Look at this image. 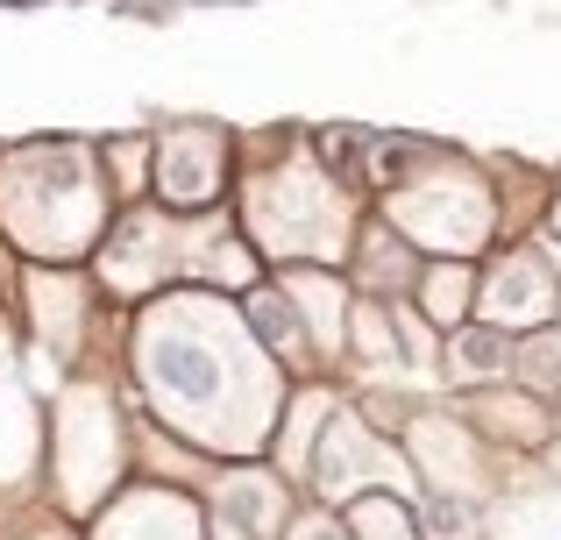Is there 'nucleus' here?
<instances>
[{
  "mask_svg": "<svg viewBox=\"0 0 561 540\" xmlns=\"http://www.w3.org/2000/svg\"><path fill=\"white\" fill-rule=\"evenodd\" d=\"M136 363L150 399L179 420L185 434L220 448H242L249 427L228 413L234 399H249V384H263V363L242 348V328L228 320L220 299H164L150 306L136 334Z\"/></svg>",
  "mask_w": 561,
  "mask_h": 540,
  "instance_id": "nucleus-1",
  "label": "nucleus"
},
{
  "mask_svg": "<svg viewBox=\"0 0 561 540\" xmlns=\"http://www.w3.org/2000/svg\"><path fill=\"white\" fill-rule=\"evenodd\" d=\"M0 221L43 264H71L100 242L107 228V179L85 150L71 142H36L14 150L0 171Z\"/></svg>",
  "mask_w": 561,
  "mask_h": 540,
  "instance_id": "nucleus-2",
  "label": "nucleus"
},
{
  "mask_svg": "<svg viewBox=\"0 0 561 540\" xmlns=\"http://www.w3.org/2000/svg\"><path fill=\"white\" fill-rule=\"evenodd\" d=\"M391 214H398V228H405L412 242H426V250H448V256L477 250L483 228H491V199H483L477 185L462 179V171H448V179H434V185H412V193H398Z\"/></svg>",
  "mask_w": 561,
  "mask_h": 540,
  "instance_id": "nucleus-3",
  "label": "nucleus"
},
{
  "mask_svg": "<svg viewBox=\"0 0 561 540\" xmlns=\"http://www.w3.org/2000/svg\"><path fill=\"white\" fill-rule=\"evenodd\" d=\"M256 228L277 242V250H328L334 228H342V207H334V193H328L320 179H306V171H285V179L263 185Z\"/></svg>",
  "mask_w": 561,
  "mask_h": 540,
  "instance_id": "nucleus-4",
  "label": "nucleus"
},
{
  "mask_svg": "<svg viewBox=\"0 0 561 540\" xmlns=\"http://www.w3.org/2000/svg\"><path fill=\"white\" fill-rule=\"evenodd\" d=\"M228 185V142L214 128H171L157 142V193H164L171 214H199L220 199Z\"/></svg>",
  "mask_w": 561,
  "mask_h": 540,
  "instance_id": "nucleus-5",
  "label": "nucleus"
},
{
  "mask_svg": "<svg viewBox=\"0 0 561 540\" xmlns=\"http://www.w3.org/2000/svg\"><path fill=\"white\" fill-rule=\"evenodd\" d=\"M483 313L497 320V328H540V320L554 313V277L540 256H512V264L491 271V285H483Z\"/></svg>",
  "mask_w": 561,
  "mask_h": 540,
  "instance_id": "nucleus-6",
  "label": "nucleus"
},
{
  "mask_svg": "<svg viewBox=\"0 0 561 540\" xmlns=\"http://www.w3.org/2000/svg\"><path fill=\"white\" fill-rule=\"evenodd\" d=\"M228 519L242 533H263L277 519V491L263 484V476H234V484H228Z\"/></svg>",
  "mask_w": 561,
  "mask_h": 540,
  "instance_id": "nucleus-7",
  "label": "nucleus"
},
{
  "mask_svg": "<svg viewBox=\"0 0 561 540\" xmlns=\"http://www.w3.org/2000/svg\"><path fill=\"white\" fill-rule=\"evenodd\" d=\"M249 328H256L271 348H291V342H299V320H291L285 291H249Z\"/></svg>",
  "mask_w": 561,
  "mask_h": 540,
  "instance_id": "nucleus-8",
  "label": "nucleus"
},
{
  "mask_svg": "<svg viewBox=\"0 0 561 540\" xmlns=\"http://www.w3.org/2000/svg\"><path fill=\"white\" fill-rule=\"evenodd\" d=\"M497 370H505V342L497 334H483V328L455 334V377H497Z\"/></svg>",
  "mask_w": 561,
  "mask_h": 540,
  "instance_id": "nucleus-9",
  "label": "nucleus"
},
{
  "mask_svg": "<svg viewBox=\"0 0 561 540\" xmlns=\"http://www.w3.org/2000/svg\"><path fill=\"white\" fill-rule=\"evenodd\" d=\"M426 533H434V540H469V533H477V505L434 491V498H426Z\"/></svg>",
  "mask_w": 561,
  "mask_h": 540,
  "instance_id": "nucleus-10",
  "label": "nucleus"
},
{
  "mask_svg": "<svg viewBox=\"0 0 561 540\" xmlns=\"http://www.w3.org/2000/svg\"><path fill=\"white\" fill-rule=\"evenodd\" d=\"M469 299V271L462 264H448V271H434V285H426V306H434V320H455V306Z\"/></svg>",
  "mask_w": 561,
  "mask_h": 540,
  "instance_id": "nucleus-11",
  "label": "nucleus"
},
{
  "mask_svg": "<svg viewBox=\"0 0 561 540\" xmlns=\"http://www.w3.org/2000/svg\"><path fill=\"white\" fill-rule=\"evenodd\" d=\"M100 540H136V533H128V519H114V527L100 533ZM157 540H192L185 513H179V505H171V498H157Z\"/></svg>",
  "mask_w": 561,
  "mask_h": 540,
  "instance_id": "nucleus-12",
  "label": "nucleus"
},
{
  "mask_svg": "<svg viewBox=\"0 0 561 540\" xmlns=\"http://www.w3.org/2000/svg\"><path fill=\"white\" fill-rule=\"evenodd\" d=\"M363 533H370V540H405V527H398L391 505H370V513H363Z\"/></svg>",
  "mask_w": 561,
  "mask_h": 540,
  "instance_id": "nucleus-13",
  "label": "nucleus"
},
{
  "mask_svg": "<svg viewBox=\"0 0 561 540\" xmlns=\"http://www.w3.org/2000/svg\"><path fill=\"white\" fill-rule=\"evenodd\" d=\"M291 540H342V527H334V519H306V527L291 533Z\"/></svg>",
  "mask_w": 561,
  "mask_h": 540,
  "instance_id": "nucleus-14",
  "label": "nucleus"
},
{
  "mask_svg": "<svg viewBox=\"0 0 561 540\" xmlns=\"http://www.w3.org/2000/svg\"><path fill=\"white\" fill-rule=\"evenodd\" d=\"M554 235H561V199H554Z\"/></svg>",
  "mask_w": 561,
  "mask_h": 540,
  "instance_id": "nucleus-15",
  "label": "nucleus"
}]
</instances>
